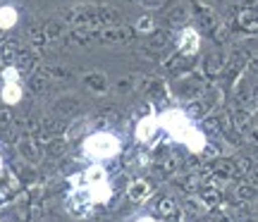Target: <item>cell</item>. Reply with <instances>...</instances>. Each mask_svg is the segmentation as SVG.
I'll return each instance as SVG.
<instances>
[{"label":"cell","instance_id":"6da1fadb","mask_svg":"<svg viewBox=\"0 0 258 222\" xmlns=\"http://www.w3.org/2000/svg\"><path fill=\"white\" fill-rule=\"evenodd\" d=\"M62 19L74 29H103L122 24L120 10L110 5H77V8L64 10Z\"/></svg>","mask_w":258,"mask_h":222},{"label":"cell","instance_id":"7a4b0ae2","mask_svg":"<svg viewBox=\"0 0 258 222\" xmlns=\"http://www.w3.org/2000/svg\"><path fill=\"white\" fill-rule=\"evenodd\" d=\"M91 34V46H117V43H129L137 38V29L132 27H103V29H89Z\"/></svg>","mask_w":258,"mask_h":222},{"label":"cell","instance_id":"3957f363","mask_svg":"<svg viewBox=\"0 0 258 222\" xmlns=\"http://www.w3.org/2000/svg\"><path fill=\"white\" fill-rule=\"evenodd\" d=\"M237 27L246 34L258 31V0H244L237 12Z\"/></svg>","mask_w":258,"mask_h":222},{"label":"cell","instance_id":"277c9868","mask_svg":"<svg viewBox=\"0 0 258 222\" xmlns=\"http://www.w3.org/2000/svg\"><path fill=\"white\" fill-rule=\"evenodd\" d=\"M64 129H67V124H64L62 117H46V120H41V124H38L36 136L41 141H48V139L60 136Z\"/></svg>","mask_w":258,"mask_h":222},{"label":"cell","instance_id":"5b68a950","mask_svg":"<svg viewBox=\"0 0 258 222\" xmlns=\"http://www.w3.org/2000/svg\"><path fill=\"white\" fill-rule=\"evenodd\" d=\"M230 122H232V129L237 131V134H246L251 127V112L249 108H241L237 105L234 110L230 112Z\"/></svg>","mask_w":258,"mask_h":222},{"label":"cell","instance_id":"8992f818","mask_svg":"<svg viewBox=\"0 0 258 222\" xmlns=\"http://www.w3.org/2000/svg\"><path fill=\"white\" fill-rule=\"evenodd\" d=\"M191 8L196 10L194 15L199 17V24H201L203 31L213 34V31L218 29V19H215V15L211 12V8H206V5H199V3H191Z\"/></svg>","mask_w":258,"mask_h":222},{"label":"cell","instance_id":"52a82bcc","mask_svg":"<svg viewBox=\"0 0 258 222\" xmlns=\"http://www.w3.org/2000/svg\"><path fill=\"white\" fill-rule=\"evenodd\" d=\"M177 93L184 96V98H199L203 93V82L199 77H189V79H182L177 84Z\"/></svg>","mask_w":258,"mask_h":222},{"label":"cell","instance_id":"ba28073f","mask_svg":"<svg viewBox=\"0 0 258 222\" xmlns=\"http://www.w3.org/2000/svg\"><path fill=\"white\" fill-rule=\"evenodd\" d=\"M19 153L24 160L29 163H38L41 160V148H38V141L34 136H24V139H19Z\"/></svg>","mask_w":258,"mask_h":222},{"label":"cell","instance_id":"9c48e42d","mask_svg":"<svg viewBox=\"0 0 258 222\" xmlns=\"http://www.w3.org/2000/svg\"><path fill=\"white\" fill-rule=\"evenodd\" d=\"M203 69H206V77H211V79L220 77V74L225 72V57H222V53H211V55H206Z\"/></svg>","mask_w":258,"mask_h":222},{"label":"cell","instance_id":"30bf717a","mask_svg":"<svg viewBox=\"0 0 258 222\" xmlns=\"http://www.w3.org/2000/svg\"><path fill=\"white\" fill-rule=\"evenodd\" d=\"M244 62H246V55H244V50H234L232 53V57L225 62V77L230 79V82H234L237 79V74L241 72V67H244Z\"/></svg>","mask_w":258,"mask_h":222},{"label":"cell","instance_id":"8fae6325","mask_svg":"<svg viewBox=\"0 0 258 222\" xmlns=\"http://www.w3.org/2000/svg\"><path fill=\"white\" fill-rule=\"evenodd\" d=\"M53 110H55L57 117H72L74 112L79 110V101L72 98V96H67V98H57L53 103Z\"/></svg>","mask_w":258,"mask_h":222},{"label":"cell","instance_id":"7c38bea8","mask_svg":"<svg viewBox=\"0 0 258 222\" xmlns=\"http://www.w3.org/2000/svg\"><path fill=\"white\" fill-rule=\"evenodd\" d=\"M256 196H258V189H256V184H251V182H241V184H237V189H234V198H237L239 203H251Z\"/></svg>","mask_w":258,"mask_h":222},{"label":"cell","instance_id":"4fadbf2b","mask_svg":"<svg viewBox=\"0 0 258 222\" xmlns=\"http://www.w3.org/2000/svg\"><path fill=\"white\" fill-rule=\"evenodd\" d=\"M36 65H38L36 50H19L17 53V67L22 72H31Z\"/></svg>","mask_w":258,"mask_h":222},{"label":"cell","instance_id":"5bb4252c","mask_svg":"<svg viewBox=\"0 0 258 222\" xmlns=\"http://www.w3.org/2000/svg\"><path fill=\"white\" fill-rule=\"evenodd\" d=\"M84 84H86L91 91L103 93L105 89H108V77L101 74V72H91V74H86V77H84Z\"/></svg>","mask_w":258,"mask_h":222},{"label":"cell","instance_id":"9a60e30c","mask_svg":"<svg viewBox=\"0 0 258 222\" xmlns=\"http://www.w3.org/2000/svg\"><path fill=\"white\" fill-rule=\"evenodd\" d=\"M64 153H67V141L62 139V136H55V139H48L46 141V156L48 158H62Z\"/></svg>","mask_w":258,"mask_h":222},{"label":"cell","instance_id":"2e32d148","mask_svg":"<svg viewBox=\"0 0 258 222\" xmlns=\"http://www.w3.org/2000/svg\"><path fill=\"white\" fill-rule=\"evenodd\" d=\"M251 167H253L251 158H246V156L234 158V160H232V177H234V179H241V177H246L251 172Z\"/></svg>","mask_w":258,"mask_h":222},{"label":"cell","instance_id":"e0dca14e","mask_svg":"<svg viewBox=\"0 0 258 222\" xmlns=\"http://www.w3.org/2000/svg\"><path fill=\"white\" fill-rule=\"evenodd\" d=\"M191 57L182 55V53H177V55H172L170 60L165 62V69H170V72H186L189 67H191Z\"/></svg>","mask_w":258,"mask_h":222},{"label":"cell","instance_id":"ac0fdd59","mask_svg":"<svg viewBox=\"0 0 258 222\" xmlns=\"http://www.w3.org/2000/svg\"><path fill=\"white\" fill-rule=\"evenodd\" d=\"M170 43V34L163 31V29H153L151 36H148V50H160Z\"/></svg>","mask_w":258,"mask_h":222},{"label":"cell","instance_id":"d6986e66","mask_svg":"<svg viewBox=\"0 0 258 222\" xmlns=\"http://www.w3.org/2000/svg\"><path fill=\"white\" fill-rule=\"evenodd\" d=\"M41 29H43V34H46L48 41H57V38L64 36V24L62 22H57V19H48Z\"/></svg>","mask_w":258,"mask_h":222},{"label":"cell","instance_id":"ffe728a7","mask_svg":"<svg viewBox=\"0 0 258 222\" xmlns=\"http://www.w3.org/2000/svg\"><path fill=\"white\" fill-rule=\"evenodd\" d=\"M48 86H50V79H48V77L41 72V69L29 77V89H31L34 93H46Z\"/></svg>","mask_w":258,"mask_h":222},{"label":"cell","instance_id":"44dd1931","mask_svg":"<svg viewBox=\"0 0 258 222\" xmlns=\"http://www.w3.org/2000/svg\"><path fill=\"white\" fill-rule=\"evenodd\" d=\"M186 19H189V8H186V5H175V8L170 10V15H167V24L182 27Z\"/></svg>","mask_w":258,"mask_h":222},{"label":"cell","instance_id":"7402d4cb","mask_svg":"<svg viewBox=\"0 0 258 222\" xmlns=\"http://www.w3.org/2000/svg\"><path fill=\"white\" fill-rule=\"evenodd\" d=\"M218 201H220V189H218V186L211 184V182H208L206 186H201V203L215 205Z\"/></svg>","mask_w":258,"mask_h":222},{"label":"cell","instance_id":"603a6c76","mask_svg":"<svg viewBox=\"0 0 258 222\" xmlns=\"http://www.w3.org/2000/svg\"><path fill=\"white\" fill-rule=\"evenodd\" d=\"M41 72L46 74L48 79H57V82H67V79H72V72H70L67 67H60V65H48L46 69H41Z\"/></svg>","mask_w":258,"mask_h":222},{"label":"cell","instance_id":"cb8c5ba5","mask_svg":"<svg viewBox=\"0 0 258 222\" xmlns=\"http://www.w3.org/2000/svg\"><path fill=\"white\" fill-rule=\"evenodd\" d=\"M141 89L148 93V96H163V91H165V84L160 82V79H156V77H148V79H144L141 82Z\"/></svg>","mask_w":258,"mask_h":222},{"label":"cell","instance_id":"d4e9b609","mask_svg":"<svg viewBox=\"0 0 258 222\" xmlns=\"http://www.w3.org/2000/svg\"><path fill=\"white\" fill-rule=\"evenodd\" d=\"M148 194H151V184L148 182H134L129 186V198L132 201H144V198H148Z\"/></svg>","mask_w":258,"mask_h":222},{"label":"cell","instance_id":"484cf974","mask_svg":"<svg viewBox=\"0 0 258 222\" xmlns=\"http://www.w3.org/2000/svg\"><path fill=\"white\" fill-rule=\"evenodd\" d=\"M234 101H237V105H241V108H246L251 103V89L244 79H241V82L237 84V89H234Z\"/></svg>","mask_w":258,"mask_h":222},{"label":"cell","instance_id":"4316f807","mask_svg":"<svg viewBox=\"0 0 258 222\" xmlns=\"http://www.w3.org/2000/svg\"><path fill=\"white\" fill-rule=\"evenodd\" d=\"M29 41H31L34 50H41V48L48 43V38H46V34H43V29L36 27V24H31V27H29Z\"/></svg>","mask_w":258,"mask_h":222},{"label":"cell","instance_id":"83f0119b","mask_svg":"<svg viewBox=\"0 0 258 222\" xmlns=\"http://www.w3.org/2000/svg\"><path fill=\"white\" fill-rule=\"evenodd\" d=\"M208 112H211V105L206 101L194 98V101L189 103V115H194V117H208Z\"/></svg>","mask_w":258,"mask_h":222},{"label":"cell","instance_id":"f1b7e54d","mask_svg":"<svg viewBox=\"0 0 258 222\" xmlns=\"http://www.w3.org/2000/svg\"><path fill=\"white\" fill-rule=\"evenodd\" d=\"M19 53V46L15 41H3L0 43V60H12V57H17Z\"/></svg>","mask_w":258,"mask_h":222},{"label":"cell","instance_id":"f546056e","mask_svg":"<svg viewBox=\"0 0 258 222\" xmlns=\"http://www.w3.org/2000/svg\"><path fill=\"white\" fill-rule=\"evenodd\" d=\"M158 215H163V217H170V215H175L177 213V205L175 201L170 198V196H165V198H160V203H158Z\"/></svg>","mask_w":258,"mask_h":222},{"label":"cell","instance_id":"4dcf8cb0","mask_svg":"<svg viewBox=\"0 0 258 222\" xmlns=\"http://www.w3.org/2000/svg\"><path fill=\"white\" fill-rule=\"evenodd\" d=\"M199 177H201L199 172H189V175H186L184 179H182V184H179V186L184 189L186 194H194V191L199 189Z\"/></svg>","mask_w":258,"mask_h":222},{"label":"cell","instance_id":"1f68e13d","mask_svg":"<svg viewBox=\"0 0 258 222\" xmlns=\"http://www.w3.org/2000/svg\"><path fill=\"white\" fill-rule=\"evenodd\" d=\"M203 129L208 134H220V117H203Z\"/></svg>","mask_w":258,"mask_h":222},{"label":"cell","instance_id":"d6a6232c","mask_svg":"<svg viewBox=\"0 0 258 222\" xmlns=\"http://www.w3.org/2000/svg\"><path fill=\"white\" fill-rule=\"evenodd\" d=\"M12 124H15V117H12L10 108H0V131L12 127Z\"/></svg>","mask_w":258,"mask_h":222},{"label":"cell","instance_id":"836d02e7","mask_svg":"<svg viewBox=\"0 0 258 222\" xmlns=\"http://www.w3.org/2000/svg\"><path fill=\"white\" fill-rule=\"evenodd\" d=\"M134 84H137V77H124V79H120V82H117V91H120V93H129L132 89H134Z\"/></svg>","mask_w":258,"mask_h":222},{"label":"cell","instance_id":"e575fe53","mask_svg":"<svg viewBox=\"0 0 258 222\" xmlns=\"http://www.w3.org/2000/svg\"><path fill=\"white\" fill-rule=\"evenodd\" d=\"M172 172H177V160L175 158H170V160H165V163L160 165V175L163 177H170Z\"/></svg>","mask_w":258,"mask_h":222},{"label":"cell","instance_id":"d590c367","mask_svg":"<svg viewBox=\"0 0 258 222\" xmlns=\"http://www.w3.org/2000/svg\"><path fill=\"white\" fill-rule=\"evenodd\" d=\"M184 208H186V210H189L191 215H199V213H201V203H199V201H194V198H189V201H186Z\"/></svg>","mask_w":258,"mask_h":222},{"label":"cell","instance_id":"8d00e7d4","mask_svg":"<svg viewBox=\"0 0 258 222\" xmlns=\"http://www.w3.org/2000/svg\"><path fill=\"white\" fill-rule=\"evenodd\" d=\"M246 65H249V72L253 74V77H258V53H253V55L249 57V62H246Z\"/></svg>","mask_w":258,"mask_h":222},{"label":"cell","instance_id":"74e56055","mask_svg":"<svg viewBox=\"0 0 258 222\" xmlns=\"http://www.w3.org/2000/svg\"><path fill=\"white\" fill-rule=\"evenodd\" d=\"M151 27H153V22H151V17H144V19H139L137 31H151Z\"/></svg>","mask_w":258,"mask_h":222},{"label":"cell","instance_id":"f35d334b","mask_svg":"<svg viewBox=\"0 0 258 222\" xmlns=\"http://www.w3.org/2000/svg\"><path fill=\"white\" fill-rule=\"evenodd\" d=\"M246 177H249V182H251V184H256V182H258V167H256V165L251 167V172H249Z\"/></svg>","mask_w":258,"mask_h":222},{"label":"cell","instance_id":"ab89813d","mask_svg":"<svg viewBox=\"0 0 258 222\" xmlns=\"http://www.w3.org/2000/svg\"><path fill=\"white\" fill-rule=\"evenodd\" d=\"M139 3H144L148 8H158V5H163V0H139Z\"/></svg>","mask_w":258,"mask_h":222},{"label":"cell","instance_id":"60d3db41","mask_svg":"<svg viewBox=\"0 0 258 222\" xmlns=\"http://www.w3.org/2000/svg\"><path fill=\"white\" fill-rule=\"evenodd\" d=\"M251 101H253V103H256V105H258V89H256V91H253V93H251Z\"/></svg>","mask_w":258,"mask_h":222},{"label":"cell","instance_id":"b9f144b4","mask_svg":"<svg viewBox=\"0 0 258 222\" xmlns=\"http://www.w3.org/2000/svg\"><path fill=\"white\" fill-rule=\"evenodd\" d=\"M251 203H253V210H256V213H258V196H256V198H253V201H251Z\"/></svg>","mask_w":258,"mask_h":222},{"label":"cell","instance_id":"7bdbcfd3","mask_svg":"<svg viewBox=\"0 0 258 222\" xmlns=\"http://www.w3.org/2000/svg\"><path fill=\"white\" fill-rule=\"evenodd\" d=\"M246 222H251V220H246Z\"/></svg>","mask_w":258,"mask_h":222}]
</instances>
